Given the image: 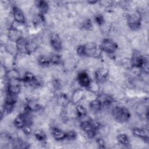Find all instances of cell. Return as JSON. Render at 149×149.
<instances>
[{
	"instance_id": "obj_20",
	"label": "cell",
	"mask_w": 149,
	"mask_h": 149,
	"mask_svg": "<svg viewBox=\"0 0 149 149\" xmlns=\"http://www.w3.org/2000/svg\"><path fill=\"white\" fill-rule=\"evenodd\" d=\"M40 108L39 104L34 100H30L27 104V108L30 111H37Z\"/></svg>"
},
{
	"instance_id": "obj_11",
	"label": "cell",
	"mask_w": 149,
	"mask_h": 149,
	"mask_svg": "<svg viewBox=\"0 0 149 149\" xmlns=\"http://www.w3.org/2000/svg\"><path fill=\"white\" fill-rule=\"evenodd\" d=\"M21 31L15 27H12L9 30V38L12 41L16 42L19 39L22 38Z\"/></svg>"
},
{
	"instance_id": "obj_30",
	"label": "cell",
	"mask_w": 149,
	"mask_h": 149,
	"mask_svg": "<svg viewBox=\"0 0 149 149\" xmlns=\"http://www.w3.org/2000/svg\"><path fill=\"white\" fill-rule=\"evenodd\" d=\"M58 101L61 105H66L68 104L69 100L66 95L65 94H61L58 98Z\"/></svg>"
},
{
	"instance_id": "obj_31",
	"label": "cell",
	"mask_w": 149,
	"mask_h": 149,
	"mask_svg": "<svg viewBox=\"0 0 149 149\" xmlns=\"http://www.w3.org/2000/svg\"><path fill=\"white\" fill-rule=\"evenodd\" d=\"M77 134L74 130H70L68 132H66V138L65 139L69 140H73L76 138Z\"/></svg>"
},
{
	"instance_id": "obj_1",
	"label": "cell",
	"mask_w": 149,
	"mask_h": 149,
	"mask_svg": "<svg viewBox=\"0 0 149 149\" xmlns=\"http://www.w3.org/2000/svg\"><path fill=\"white\" fill-rule=\"evenodd\" d=\"M112 113L115 119L119 122H126L130 117V113L129 110L125 107H115L113 109Z\"/></svg>"
},
{
	"instance_id": "obj_9",
	"label": "cell",
	"mask_w": 149,
	"mask_h": 149,
	"mask_svg": "<svg viewBox=\"0 0 149 149\" xmlns=\"http://www.w3.org/2000/svg\"><path fill=\"white\" fill-rule=\"evenodd\" d=\"M108 74V70L104 68H99L95 73V79L98 83L104 82L107 79Z\"/></svg>"
},
{
	"instance_id": "obj_25",
	"label": "cell",
	"mask_w": 149,
	"mask_h": 149,
	"mask_svg": "<svg viewBox=\"0 0 149 149\" xmlns=\"http://www.w3.org/2000/svg\"><path fill=\"white\" fill-rule=\"evenodd\" d=\"M6 76L8 78V79H18L19 80V72L15 69H12L9 70Z\"/></svg>"
},
{
	"instance_id": "obj_10",
	"label": "cell",
	"mask_w": 149,
	"mask_h": 149,
	"mask_svg": "<svg viewBox=\"0 0 149 149\" xmlns=\"http://www.w3.org/2000/svg\"><path fill=\"white\" fill-rule=\"evenodd\" d=\"M133 134L140 139L147 140L148 139V131L146 129L136 127L133 129Z\"/></svg>"
},
{
	"instance_id": "obj_27",
	"label": "cell",
	"mask_w": 149,
	"mask_h": 149,
	"mask_svg": "<svg viewBox=\"0 0 149 149\" xmlns=\"http://www.w3.org/2000/svg\"><path fill=\"white\" fill-rule=\"evenodd\" d=\"M88 89H89L91 92L96 93L99 90V86L98 83L97 81H91L89 86L87 87Z\"/></svg>"
},
{
	"instance_id": "obj_23",
	"label": "cell",
	"mask_w": 149,
	"mask_h": 149,
	"mask_svg": "<svg viewBox=\"0 0 149 149\" xmlns=\"http://www.w3.org/2000/svg\"><path fill=\"white\" fill-rule=\"evenodd\" d=\"M15 106V103H12L9 102H5L3 107V112L4 114H9L10 113L13 109Z\"/></svg>"
},
{
	"instance_id": "obj_16",
	"label": "cell",
	"mask_w": 149,
	"mask_h": 149,
	"mask_svg": "<svg viewBox=\"0 0 149 149\" xmlns=\"http://www.w3.org/2000/svg\"><path fill=\"white\" fill-rule=\"evenodd\" d=\"M80 127L82 129V130L84 131L86 133L93 130L97 131L94 129L93 122L89 120H85L82 122L80 124Z\"/></svg>"
},
{
	"instance_id": "obj_24",
	"label": "cell",
	"mask_w": 149,
	"mask_h": 149,
	"mask_svg": "<svg viewBox=\"0 0 149 149\" xmlns=\"http://www.w3.org/2000/svg\"><path fill=\"white\" fill-rule=\"evenodd\" d=\"M38 63L40 65L42 66H47L51 64V61L49 58L46 57L44 55L40 56L38 58Z\"/></svg>"
},
{
	"instance_id": "obj_29",
	"label": "cell",
	"mask_w": 149,
	"mask_h": 149,
	"mask_svg": "<svg viewBox=\"0 0 149 149\" xmlns=\"http://www.w3.org/2000/svg\"><path fill=\"white\" fill-rule=\"evenodd\" d=\"M51 63L54 65H58L61 62V58L59 55L53 54L50 58Z\"/></svg>"
},
{
	"instance_id": "obj_22",
	"label": "cell",
	"mask_w": 149,
	"mask_h": 149,
	"mask_svg": "<svg viewBox=\"0 0 149 149\" xmlns=\"http://www.w3.org/2000/svg\"><path fill=\"white\" fill-rule=\"evenodd\" d=\"M117 139L119 143L123 146H128L129 144V137L125 134L122 133L118 134V136H117Z\"/></svg>"
},
{
	"instance_id": "obj_3",
	"label": "cell",
	"mask_w": 149,
	"mask_h": 149,
	"mask_svg": "<svg viewBox=\"0 0 149 149\" xmlns=\"http://www.w3.org/2000/svg\"><path fill=\"white\" fill-rule=\"evenodd\" d=\"M100 47L102 49V51L109 54H112L115 52L116 50L118 47L117 44L112 40L110 39H104L100 45Z\"/></svg>"
},
{
	"instance_id": "obj_21",
	"label": "cell",
	"mask_w": 149,
	"mask_h": 149,
	"mask_svg": "<svg viewBox=\"0 0 149 149\" xmlns=\"http://www.w3.org/2000/svg\"><path fill=\"white\" fill-rule=\"evenodd\" d=\"M37 48V44L33 40H27L26 51L27 54L34 52Z\"/></svg>"
},
{
	"instance_id": "obj_13",
	"label": "cell",
	"mask_w": 149,
	"mask_h": 149,
	"mask_svg": "<svg viewBox=\"0 0 149 149\" xmlns=\"http://www.w3.org/2000/svg\"><path fill=\"white\" fill-rule=\"evenodd\" d=\"M84 93L83 89L77 88L74 91L72 95V102L73 104H76L80 102L83 98Z\"/></svg>"
},
{
	"instance_id": "obj_17",
	"label": "cell",
	"mask_w": 149,
	"mask_h": 149,
	"mask_svg": "<svg viewBox=\"0 0 149 149\" xmlns=\"http://www.w3.org/2000/svg\"><path fill=\"white\" fill-rule=\"evenodd\" d=\"M102 105V104L101 102L98 98L91 101L89 105L90 109L95 112H98L101 109Z\"/></svg>"
},
{
	"instance_id": "obj_2",
	"label": "cell",
	"mask_w": 149,
	"mask_h": 149,
	"mask_svg": "<svg viewBox=\"0 0 149 149\" xmlns=\"http://www.w3.org/2000/svg\"><path fill=\"white\" fill-rule=\"evenodd\" d=\"M83 56L98 58L101 55L102 52L100 45H98L94 42H88L83 45Z\"/></svg>"
},
{
	"instance_id": "obj_34",
	"label": "cell",
	"mask_w": 149,
	"mask_h": 149,
	"mask_svg": "<svg viewBox=\"0 0 149 149\" xmlns=\"http://www.w3.org/2000/svg\"><path fill=\"white\" fill-rule=\"evenodd\" d=\"M95 22H97V24H100V25H101L103 24L104 23V17L102 16L101 15H98L95 17Z\"/></svg>"
},
{
	"instance_id": "obj_15",
	"label": "cell",
	"mask_w": 149,
	"mask_h": 149,
	"mask_svg": "<svg viewBox=\"0 0 149 149\" xmlns=\"http://www.w3.org/2000/svg\"><path fill=\"white\" fill-rule=\"evenodd\" d=\"M26 43H27V40L24 38L23 37L20 39H19L16 42V47L17 50L21 53L27 54Z\"/></svg>"
},
{
	"instance_id": "obj_19",
	"label": "cell",
	"mask_w": 149,
	"mask_h": 149,
	"mask_svg": "<svg viewBox=\"0 0 149 149\" xmlns=\"http://www.w3.org/2000/svg\"><path fill=\"white\" fill-rule=\"evenodd\" d=\"M37 7L40 12V14L43 15L48 9V5L46 1H38L37 2Z\"/></svg>"
},
{
	"instance_id": "obj_18",
	"label": "cell",
	"mask_w": 149,
	"mask_h": 149,
	"mask_svg": "<svg viewBox=\"0 0 149 149\" xmlns=\"http://www.w3.org/2000/svg\"><path fill=\"white\" fill-rule=\"evenodd\" d=\"M22 80L26 83H34L36 84L37 83V79L36 77L34 76V74L30 72H26Z\"/></svg>"
},
{
	"instance_id": "obj_36",
	"label": "cell",
	"mask_w": 149,
	"mask_h": 149,
	"mask_svg": "<svg viewBox=\"0 0 149 149\" xmlns=\"http://www.w3.org/2000/svg\"><path fill=\"white\" fill-rule=\"evenodd\" d=\"M100 2L101 5H105L106 6H110L112 3V2L111 1H101Z\"/></svg>"
},
{
	"instance_id": "obj_8",
	"label": "cell",
	"mask_w": 149,
	"mask_h": 149,
	"mask_svg": "<svg viewBox=\"0 0 149 149\" xmlns=\"http://www.w3.org/2000/svg\"><path fill=\"white\" fill-rule=\"evenodd\" d=\"M12 15L15 21L17 23L23 24L25 22V17L23 11L18 7L15 6L12 9Z\"/></svg>"
},
{
	"instance_id": "obj_38",
	"label": "cell",
	"mask_w": 149,
	"mask_h": 149,
	"mask_svg": "<svg viewBox=\"0 0 149 149\" xmlns=\"http://www.w3.org/2000/svg\"><path fill=\"white\" fill-rule=\"evenodd\" d=\"M88 3H91V4H94V3H96V2H97V1H88Z\"/></svg>"
},
{
	"instance_id": "obj_32",
	"label": "cell",
	"mask_w": 149,
	"mask_h": 149,
	"mask_svg": "<svg viewBox=\"0 0 149 149\" xmlns=\"http://www.w3.org/2000/svg\"><path fill=\"white\" fill-rule=\"evenodd\" d=\"M121 64L123 66L125 67L126 68H132V67H133L131 59L127 58L122 59Z\"/></svg>"
},
{
	"instance_id": "obj_5",
	"label": "cell",
	"mask_w": 149,
	"mask_h": 149,
	"mask_svg": "<svg viewBox=\"0 0 149 149\" xmlns=\"http://www.w3.org/2000/svg\"><path fill=\"white\" fill-rule=\"evenodd\" d=\"M49 41L51 47L54 50L56 51H59L62 47V40L59 36L56 33H52L50 34Z\"/></svg>"
},
{
	"instance_id": "obj_12",
	"label": "cell",
	"mask_w": 149,
	"mask_h": 149,
	"mask_svg": "<svg viewBox=\"0 0 149 149\" xmlns=\"http://www.w3.org/2000/svg\"><path fill=\"white\" fill-rule=\"evenodd\" d=\"M14 125L19 129H22L25 125H27L25 115L24 113L18 115L15 119L13 122Z\"/></svg>"
},
{
	"instance_id": "obj_33",
	"label": "cell",
	"mask_w": 149,
	"mask_h": 149,
	"mask_svg": "<svg viewBox=\"0 0 149 149\" xmlns=\"http://www.w3.org/2000/svg\"><path fill=\"white\" fill-rule=\"evenodd\" d=\"M83 24V27H84V29H87V30H88L90 29V28H91L92 27V24H91V22L90 19H87L82 24Z\"/></svg>"
},
{
	"instance_id": "obj_28",
	"label": "cell",
	"mask_w": 149,
	"mask_h": 149,
	"mask_svg": "<svg viewBox=\"0 0 149 149\" xmlns=\"http://www.w3.org/2000/svg\"><path fill=\"white\" fill-rule=\"evenodd\" d=\"M34 136L37 140H38V141H44L47 139V136H46L45 134L42 130H37L35 133Z\"/></svg>"
},
{
	"instance_id": "obj_26",
	"label": "cell",
	"mask_w": 149,
	"mask_h": 149,
	"mask_svg": "<svg viewBox=\"0 0 149 149\" xmlns=\"http://www.w3.org/2000/svg\"><path fill=\"white\" fill-rule=\"evenodd\" d=\"M76 112L79 117H84L87 114L86 108L81 105H77L76 107Z\"/></svg>"
},
{
	"instance_id": "obj_7",
	"label": "cell",
	"mask_w": 149,
	"mask_h": 149,
	"mask_svg": "<svg viewBox=\"0 0 149 149\" xmlns=\"http://www.w3.org/2000/svg\"><path fill=\"white\" fill-rule=\"evenodd\" d=\"M77 80L80 86L86 88L88 87L91 81L88 74L84 71L81 72L77 74Z\"/></svg>"
},
{
	"instance_id": "obj_37",
	"label": "cell",
	"mask_w": 149,
	"mask_h": 149,
	"mask_svg": "<svg viewBox=\"0 0 149 149\" xmlns=\"http://www.w3.org/2000/svg\"><path fill=\"white\" fill-rule=\"evenodd\" d=\"M97 143L100 146V147L101 148H104V141H103L102 139H97Z\"/></svg>"
},
{
	"instance_id": "obj_35",
	"label": "cell",
	"mask_w": 149,
	"mask_h": 149,
	"mask_svg": "<svg viewBox=\"0 0 149 149\" xmlns=\"http://www.w3.org/2000/svg\"><path fill=\"white\" fill-rule=\"evenodd\" d=\"M22 129L23 130V132L24 133L26 134H30L31 132V127H30V125H25L23 128Z\"/></svg>"
},
{
	"instance_id": "obj_14",
	"label": "cell",
	"mask_w": 149,
	"mask_h": 149,
	"mask_svg": "<svg viewBox=\"0 0 149 149\" xmlns=\"http://www.w3.org/2000/svg\"><path fill=\"white\" fill-rule=\"evenodd\" d=\"M51 133L53 137L56 140H62L65 139L66 138V132L57 127L52 128L51 130Z\"/></svg>"
},
{
	"instance_id": "obj_6",
	"label": "cell",
	"mask_w": 149,
	"mask_h": 149,
	"mask_svg": "<svg viewBox=\"0 0 149 149\" xmlns=\"http://www.w3.org/2000/svg\"><path fill=\"white\" fill-rule=\"evenodd\" d=\"M127 23L129 27L132 29H137L140 27L141 19L138 13H133L129 15L127 17Z\"/></svg>"
},
{
	"instance_id": "obj_4",
	"label": "cell",
	"mask_w": 149,
	"mask_h": 149,
	"mask_svg": "<svg viewBox=\"0 0 149 149\" xmlns=\"http://www.w3.org/2000/svg\"><path fill=\"white\" fill-rule=\"evenodd\" d=\"M131 61L133 66L137 68H141L147 62H148V60L145 58V56H143L138 51H135L133 53Z\"/></svg>"
}]
</instances>
